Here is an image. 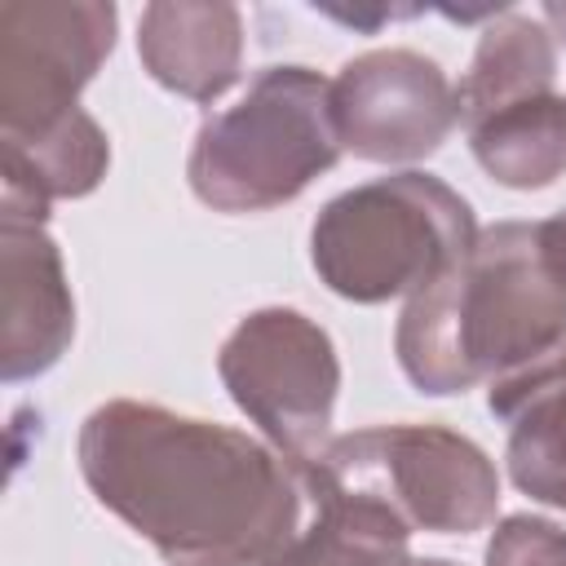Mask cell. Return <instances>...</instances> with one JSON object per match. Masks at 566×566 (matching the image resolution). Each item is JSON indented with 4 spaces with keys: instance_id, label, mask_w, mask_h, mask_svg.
I'll return each instance as SVG.
<instances>
[{
    "instance_id": "20",
    "label": "cell",
    "mask_w": 566,
    "mask_h": 566,
    "mask_svg": "<svg viewBox=\"0 0 566 566\" xmlns=\"http://www.w3.org/2000/svg\"><path fill=\"white\" fill-rule=\"evenodd\" d=\"M562 221H566V212H562Z\"/></svg>"
},
{
    "instance_id": "14",
    "label": "cell",
    "mask_w": 566,
    "mask_h": 566,
    "mask_svg": "<svg viewBox=\"0 0 566 566\" xmlns=\"http://www.w3.org/2000/svg\"><path fill=\"white\" fill-rule=\"evenodd\" d=\"M464 133L482 172L509 190H539L566 172V97L562 93L513 102Z\"/></svg>"
},
{
    "instance_id": "3",
    "label": "cell",
    "mask_w": 566,
    "mask_h": 566,
    "mask_svg": "<svg viewBox=\"0 0 566 566\" xmlns=\"http://www.w3.org/2000/svg\"><path fill=\"white\" fill-rule=\"evenodd\" d=\"M478 221L464 195L433 172H389L336 195L310 230L318 279L358 305L416 296L469 252Z\"/></svg>"
},
{
    "instance_id": "6",
    "label": "cell",
    "mask_w": 566,
    "mask_h": 566,
    "mask_svg": "<svg viewBox=\"0 0 566 566\" xmlns=\"http://www.w3.org/2000/svg\"><path fill=\"white\" fill-rule=\"evenodd\" d=\"M217 376L234 407L261 424L270 447L301 469L332 442L340 358L332 336L301 310L248 314L217 354Z\"/></svg>"
},
{
    "instance_id": "7",
    "label": "cell",
    "mask_w": 566,
    "mask_h": 566,
    "mask_svg": "<svg viewBox=\"0 0 566 566\" xmlns=\"http://www.w3.org/2000/svg\"><path fill=\"white\" fill-rule=\"evenodd\" d=\"M115 4H0V137L40 133L80 111V88L115 49Z\"/></svg>"
},
{
    "instance_id": "12",
    "label": "cell",
    "mask_w": 566,
    "mask_h": 566,
    "mask_svg": "<svg viewBox=\"0 0 566 566\" xmlns=\"http://www.w3.org/2000/svg\"><path fill=\"white\" fill-rule=\"evenodd\" d=\"M0 146H4L0 217L44 221L53 199H80L97 190L111 164V142L88 111H71L66 119L27 137H0Z\"/></svg>"
},
{
    "instance_id": "15",
    "label": "cell",
    "mask_w": 566,
    "mask_h": 566,
    "mask_svg": "<svg viewBox=\"0 0 566 566\" xmlns=\"http://www.w3.org/2000/svg\"><path fill=\"white\" fill-rule=\"evenodd\" d=\"M305 495L314 500V517L279 548L270 566H411V531L389 509L340 491Z\"/></svg>"
},
{
    "instance_id": "11",
    "label": "cell",
    "mask_w": 566,
    "mask_h": 566,
    "mask_svg": "<svg viewBox=\"0 0 566 566\" xmlns=\"http://www.w3.org/2000/svg\"><path fill=\"white\" fill-rule=\"evenodd\" d=\"M486 407L509 429L504 460L513 486L566 509V349L486 385Z\"/></svg>"
},
{
    "instance_id": "18",
    "label": "cell",
    "mask_w": 566,
    "mask_h": 566,
    "mask_svg": "<svg viewBox=\"0 0 566 566\" xmlns=\"http://www.w3.org/2000/svg\"><path fill=\"white\" fill-rule=\"evenodd\" d=\"M539 18H544V27L557 35V44H566V4H562V0H548V4L539 9Z\"/></svg>"
},
{
    "instance_id": "5",
    "label": "cell",
    "mask_w": 566,
    "mask_h": 566,
    "mask_svg": "<svg viewBox=\"0 0 566 566\" xmlns=\"http://www.w3.org/2000/svg\"><path fill=\"white\" fill-rule=\"evenodd\" d=\"M301 491H340L389 509L407 531L469 535L500 509L491 455L447 424H371L332 438L296 469Z\"/></svg>"
},
{
    "instance_id": "19",
    "label": "cell",
    "mask_w": 566,
    "mask_h": 566,
    "mask_svg": "<svg viewBox=\"0 0 566 566\" xmlns=\"http://www.w3.org/2000/svg\"><path fill=\"white\" fill-rule=\"evenodd\" d=\"M411 566H455V562H442V557H424V562H411Z\"/></svg>"
},
{
    "instance_id": "9",
    "label": "cell",
    "mask_w": 566,
    "mask_h": 566,
    "mask_svg": "<svg viewBox=\"0 0 566 566\" xmlns=\"http://www.w3.org/2000/svg\"><path fill=\"white\" fill-rule=\"evenodd\" d=\"M75 336V301L44 221L0 217V376H44Z\"/></svg>"
},
{
    "instance_id": "16",
    "label": "cell",
    "mask_w": 566,
    "mask_h": 566,
    "mask_svg": "<svg viewBox=\"0 0 566 566\" xmlns=\"http://www.w3.org/2000/svg\"><path fill=\"white\" fill-rule=\"evenodd\" d=\"M486 566H566V531L548 517L513 513L495 526Z\"/></svg>"
},
{
    "instance_id": "10",
    "label": "cell",
    "mask_w": 566,
    "mask_h": 566,
    "mask_svg": "<svg viewBox=\"0 0 566 566\" xmlns=\"http://www.w3.org/2000/svg\"><path fill=\"white\" fill-rule=\"evenodd\" d=\"M137 53L155 84L199 106L217 102L243 66V13L234 4H146Z\"/></svg>"
},
{
    "instance_id": "2",
    "label": "cell",
    "mask_w": 566,
    "mask_h": 566,
    "mask_svg": "<svg viewBox=\"0 0 566 566\" xmlns=\"http://www.w3.org/2000/svg\"><path fill=\"white\" fill-rule=\"evenodd\" d=\"M566 349V221H495L407 296L394 354L433 398L495 385Z\"/></svg>"
},
{
    "instance_id": "1",
    "label": "cell",
    "mask_w": 566,
    "mask_h": 566,
    "mask_svg": "<svg viewBox=\"0 0 566 566\" xmlns=\"http://www.w3.org/2000/svg\"><path fill=\"white\" fill-rule=\"evenodd\" d=\"M75 460L97 504L172 566H270L301 531L296 469L217 420L111 398L84 416Z\"/></svg>"
},
{
    "instance_id": "8",
    "label": "cell",
    "mask_w": 566,
    "mask_h": 566,
    "mask_svg": "<svg viewBox=\"0 0 566 566\" xmlns=\"http://www.w3.org/2000/svg\"><path fill=\"white\" fill-rule=\"evenodd\" d=\"M332 124L345 150L371 164H416L460 124V93L416 49H371L332 80Z\"/></svg>"
},
{
    "instance_id": "4",
    "label": "cell",
    "mask_w": 566,
    "mask_h": 566,
    "mask_svg": "<svg viewBox=\"0 0 566 566\" xmlns=\"http://www.w3.org/2000/svg\"><path fill=\"white\" fill-rule=\"evenodd\" d=\"M332 80L310 66H265L248 93L195 133L186 177L217 212H270L340 159Z\"/></svg>"
},
{
    "instance_id": "17",
    "label": "cell",
    "mask_w": 566,
    "mask_h": 566,
    "mask_svg": "<svg viewBox=\"0 0 566 566\" xmlns=\"http://www.w3.org/2000/svg\"><path fill=\"white\" fill-rule=\"evenodd\" d=\"M314 13H323V18H332V22H340V27H358V31H376L380 22H394V18H416V13H424V9H340V4H318Z\"/></svg>"
},
{
    "instance_id": "13",
    "label": "cell",
    "mask_w": 566,
    "mask_h": 566,
    "mask_svg": "<svg viewBox=\"0 0 566 566\" xmlns=\"http://www.w3.org/2000/svg\"><path fill=\"white\" fill-rule=\"evenodd\" d=\"M553 80H557V35L544 27V18L500 9L486 22L464 80L455 84L460 124L473 128L478 119H486L513 102L544 97V93H553Z\"/></svg>"
}]
</instances>
